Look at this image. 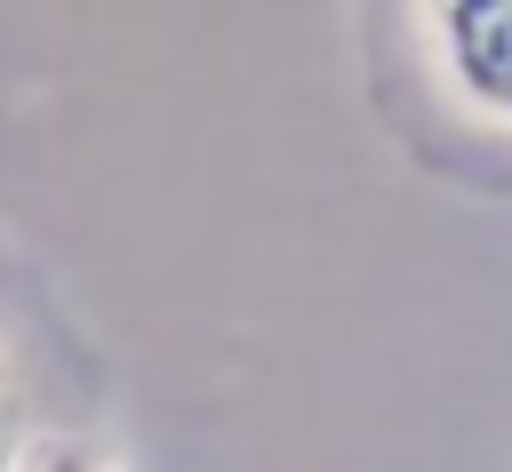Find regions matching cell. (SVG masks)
<instances>
[{"mask_svg": "<svg viewBox=\"0 0 512 472\" xmlns=\"http://www.w3.org/2000/svg\"><path fill=\"white\" fill-rule=\"evenodd\" d=\"M416 16L448 96L512 128V0H416Z\"/></svg>", "mask_w": 512, "mask_h": 472, "instance_id": "6da1fadb", "label": "cell"}, {"mask_svg": "<svg viewBox=\"0 0 512 472\" xmlns=\"http://www.w3.org/2000/svg\"><path fill=\"white\" fill-rule=\"evenodd\" d=\"M0 472H24V384L8 344H0Z\"/></svg>", "mask_w": 512, "mask_h": 472, "instance_id": "7a4b0ae2", "label": "cell"}, {"mask_svg": "<svg viewBox=\"0 0 512 472\" xmlns=\"http://www.w3.org/2000/svg\"><path fill=\"white\" fill-rule=\"evenodd\" d=\"M24 472H112V456L88 448V440H40V448L24 456Z\"/></svg>", "mask_w": 512, "mask_h": 472, "instance_id": "3957f363", "label": "cell"}]
</instances>
